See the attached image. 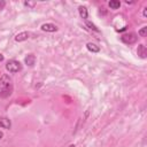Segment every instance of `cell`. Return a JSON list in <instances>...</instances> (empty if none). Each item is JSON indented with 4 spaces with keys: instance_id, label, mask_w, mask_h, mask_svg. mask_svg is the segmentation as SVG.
<instances>
[{
    "instance_id": "1",
    "label": "cell",
    "mask_w": 147,
    "mask_h": 147,
    "mask_svg": "<svg viewBox=\"0 0 147 147\" xmlns=\"http://www.w3.org/2000/svg\"><path fill=\"white\" fill-rule=\"evenodd\" d=\"M14 91V85H13V79L9 75L3 74L0 77V98L6 99L11 95Z\"/></svg>"
},
{
    "instance_id": "2",
    "label": "cell",
    "mask_w": 147,
    "mask_h": 147,
    "mask_svg": "<svg viewBox=\"0 0 147 147\" xmlns=\"http://www.w3.org/2000/svg\"><path fill=\"white\" fill-rule=\"evenodd\" d=\"M21 69H22V64L16 60H9L6 63V70L11 74H16V72L21 71Z\"/></svg>"
},
{
    "instance_id": "3",
    "label": "cell",
    "mask_w": 147,
    "mask_h": 147,
    "mask_svg": "<svg viewBox=\"0 0 147 147\" xmlns=\"http://www.w3.org/2000/svg\"><path fill=\"white\" fill-rule=\"evenodd\" d=\"M121 40L124 44H127V45L134 44L137 41V34L136 33H126V34H123L121 37Z\"/></svg>"
},
{
    "instance_id": "4",
    "label": "cell",
    "mask_w": 147,
    "mask_h": 147,
    "mask_svg": "<svg viewBox=\"0 0 147 147\" xmlns=\"http://www.w3.org/2000/svg\"><path fill=\"white\" fill-rule=\"evenodd\" d=\"M40 29L42 31H45V32H56L57 31V26L55 24H53V23H44L40 26Z\"/></svg>"
},
{
    "instance_id": "5",
    "label": "cell",
    "mask_w": 147,
    "mask_h": 147,
    "mask_svg": "<svg viewBox=\"0 0 147 147\" xmlns=\"http://www.w3.org/2000/svg\"><path fill=\"white\" fill-rule=\"evenodd\" d=\"M29 37H30V33H29L28 31H22V32L17 33V34L15 36V41L21 42V41L28 40V39H29Z\"/></svg>"
},
{
    "instance_id": "6",
    "label": "cell",
    "mask_w": 147,
    "mask_h": 147,
    "mask_svg": "<svg viewBox=\"0 0 147 147\" xmlns=\"http://www.w3.org/2000/svg\"><path fill=\"white\" fill-rule=\"evenodd\" d=\"M0 127L1 129H6V130H9L11 127V122L9 118L7 117H0Z\"/></svg>"
},
{
    "instance_id": "7",
    "label": "cell",
    "mask_w": 147,
    "mask_h": 147,
    "mask_svg": "<svg viewBox=\"0 0 147 147\" xmlns=\"http://www.w3.org/2000/svg\"><path fill=\"white\" fill-rule=\"evenodd\" d=\"M137 54H138L141 59H146V57H147V49H146V46H145L144 44H139V45H138Z\"/></svg>"
},
{
    "instance_id": "8",
    "label": "cell",
    "mask_w": 147,
    "mask_h": 147,
    "mask_svg": "<svg viewBox=\"0 0 147 147\" xmlns=\"http://www.w3.org/2000/svg\"><path fill=\"white\" fill-rule=\"evenodd\" d=\"M24 62H25L26 65L33 67L34 63H36V56H34L33 54H28V55L25 56V59H24Z\"/></svg>"
},
{
    "instance_id": "9",
    "label": "cell",
    "mask_w": 147,
    "mask_h": 147,
    "mask_svg": "<svg viewBox=\"0 0 147 147\" xmlns=\"http://www.w3.org/2000/svg\"><path fill=\"white\" fill-rule=\"evenodd\" d=\"M78 13H79V16L83 20H86L87 16H88V11H87V8L85 6H79L78 7Z\"/></svg>"
},
{
    "instance_id": "10",
    "label": "cell",
    "mask_w": 147,
    "mask_h": 147,
    "mask_svg": "<svg viewBox=\"0 0 147 147\" xmlns=\"http://www.w3.org/2000/svg\"><path fill=\"white\" fill-rule=\"evenodd\" d=\"M86 48H87L90 52H92V53H98V52H100V47H99L98 45L93 44V42H87V44H86Z\"/></svg>"
},
{
    "instance_id": "11",
    "label": "cell",
    "mask_w": 147,
    "mask_h": 147,
    "mask_svg": "<svg viewBox=\"0 0 147 147\" xmlns=\"http://www.w3.org/2000/svg\"><path fill=\"white\" fill-rule=\"evenodd\" d=\"M108 6L110 7V9H118L121 7V1H118V0H110L108 2Z\"/></svg>"
},
{
    "instance_id": "12",
    "label": "cell",
    "mask_w": 147,
    "mask_h": 147,
    "mask_svg": "<svg viewBox=\"0 0 147 147\" xmlns=\"http://www.w3.org/2000/svg\"><path fill=\"white\" fill-rule=\"evenodd\" d=\"M86 26H88L91 30H93V31H95V32H99V31H100V30H99L92 22H90V21H86Z\"/></svg>"
},
{
    "instance_id": "13",
    "label": "cell",
    "mask_w": 147,
    "mask_h": 147,
    "mask_svg": "<svg viewBox=\"0 0 147 147\" xmlns=\"http://www.w3.org/2000/svg\"><path fill=\"white\" fill-rule=\"evenodd\" d=\"M146 32H147V26H142L139 31H138V34L140 37H146Z\"/></svg>"
},
{
    "instance_id": "14",
    "label": "cell",
    "mask_w": 147,
    "mask_h": 147,
    "mask_svg": "<svg viewBox=\"0 0 147 147\" xmlns=\"http://www.w3.org/2000/svg\"><path fill=\"white\" fill-rule=\"evenodd\" d=\"M24 5H25V6H29V7H33L36 3H34V2H29V1H25V2H24Z\"/></svg>"
},
{
    "instance_id": "15",
    "label": "cell",
    "mask_w": 147,
    "mask_h": 147,
    "mask_svg": "<svg viewBox=\"0 0 147 147\" xmlns=\"http://www.w3.org/2000/svg\"><path fill=\"white\" fill-rule=\"evenodd\" d=\"M142 15H144V17H147V7L144 8V10H142Z\"/></svg>"
},
{
    "instance_id": "16",
    "label": "cell",
    "mask_w": 147,
    "mask_h": 147,
    "mask_svg": "<svg viewBox=\"0 0 147 147\" xmlns=\"http://www.w3.org/2000/svg\"><path fill=\"white\" fill-rule=\"evenodd\" d=\"M5 5H6V2H5V1H0V10H1V9H3Z\"/></svg>"
},
{
    "instance_id": "17",
    "label": "cell",
    "mask_w": 147,
    "mask_h": 147,
    "mask_svg": "<svg viewBox=\"0 0 147 147\" xmlns=\"http://www.w3.org/2000/svg\"><path fill=\"white\" fill-rule=\"evenodd\" d=\"M2 61H3V55L0 53V62H2Z\"/></svg>"
},
{
    "instance_id": "18",
    "label": "cell",
    "mask_w": 147,
    "mask_h": 147,
    "mask_svg": "<svg viewBox=\"0 0 147 147\" xmlns=\"http://www.w3.org/2000/svg\"><path fill=\"white\" fill-rule=\"evenodd\" d=\"M2 137H3V133H2V131H0V140L2 139Z\"/></svg>"
},
{
    "instance_id": "19",
    "label": "cell",
    "mask_w": 147,
    "mask_h": 147,
    "mask_svg": "<svg viewBox=\"0 0 147 147\" xmlns=\"http://www.w3.org/2000/svg\"><path fill=\"white\" fill-rule=\"evenodd\" d=\"M68 147H76V146H75V145H74V144H71V145H69V146H68Z\"/></svg>"
}]
</instances>
